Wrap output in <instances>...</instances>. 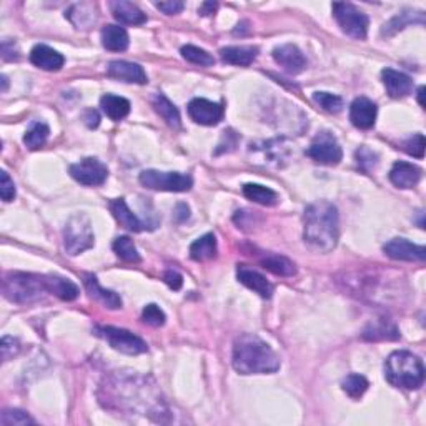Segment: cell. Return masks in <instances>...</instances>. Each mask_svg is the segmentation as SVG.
<instances>
[{"instance_id":"6da1fadb","label":"cell","mask_w":426,"mask_h":426,"mask_svg":"<svg viewBox=\"0 0 426 426\" xmlns=\"http://www.w3.org/2000/svg\"><path fill=\"white\" fill-rule=\"evenodd\" d=\"M303 221V240L310 250L328 253L337 247L340 237L338 210L332 202L318 200L308 205Z\"/></svg>"},{"instance_id":"7a4b0ae2","label":"cell","mask_w":426,"mask_h":426,"mask_svg":"<svg viewBox=\"0 0 426 426\" xmlns=\"http://www.w3.org/2000/svg\"><path fill=\"white\" fill-rule=\"evenodd\" d=\"M232 365L242 375L275 373L280 368V358L260 337L243 333L233 343Z\"/></svg>"},{"instance_id":"3957f363","label":"cell","mask_w":426,"mask_h":426,"mask_svg":"<svg viewBox=\"0 0 426 426\" xmlns=\"http://www.w3.org/2000/svg\"><path fill=\"white\" fill-rule=\"evenodd\" d=\"M388 383L403 389H418L425 382V366L410 351H393L385 363Z\"/></svg>"},{"instance_id":"277c9868","label":"cell","mask_w":426,"mask_h":426,"mask_svg":"<svg viewBox=\"0 0 426 426\" xmlns=\"http://www.w3.org/2000/svg\"><path fill=\"white\" fill-rule=\"evenodd\" d=\"M2 292L7 300L15 303H30L39 300L42 293L47 292V287H45L44 276L15 271V273L4 276Z\"/></svg>"},{"instance_id":"5b68a950","label":"cell","mask_w":426,"mask_h":426,"mask_svg":"<svg viewBox=\"0 0 426 426\" xmlns=\"http://www.w3.org/2000/svg\"><path fill=\"white\" fill-rule=\"evenodd\" d=\"M95 243L92 224L85 213H75L63 228V247L70 257L80 255Z\"/></svg>"},{"instance_id":"8992f818","label":"cell","mask_w":426,"mask_h":426,"mask_svg":"<svg viewBox=\"0 0 426 426\" xmlns=\"http://www.w3.org/2000/svg\"><path fill=\"white\" fill-rule=\"evenodd\" d=\"M332 8L333 17L347 35L358 40L366 39L370 20L365 12H361L360 8L348 2H335Z\"/></svg>"},{"instance_id":"52a82bcc","label":"cell","mask_w":426,"mask_h":426,"mask_svg":"<svg viewBox=\"0 0 426 426\" xmlns=\"http://www.w3.org/2000/svg\"><path fill=\"white\" fill-rule=\"evenodd\" d=\"M138 180L145 188L160 190V192H188L193 185L192 176L179 174V172L143 170Z\"/></svg>"},{"instance_id":"ba28073f","label":"cell","mask_w":426,"mask_h":426,"mask_svg":"<svg viewBox=\"0 0 426 426\" xmlns=\"http://www.w3.org/2000/svg\"><path fill=\"white\" fill-rule=\"evenodd\" d=\"M95 335L105 340L113 350L125 353V355H140L148 350L147 343L129 330L115 328V326H97Z\"/></svg>"},{"instance_id":"9c48e42d","label":"cell","mask_w":426,"mask_h":426,"mask_svg":"<svg viewBox=\"0 0 426 426\" xmlns=\"http://www.w3.org/2000/svg\"><path fill=\"white\" fill-rule=\"evenodd\" d=\"M306 155L321 165H338L343 158V152L337 137L325 130V132L315 135L308 147Z\"/></svg>"},{"instance_id":"30bf717a","label":"cell","mask_w":426,"mask_h":426,"mask_svg":"<svg viewBox=\"0 0 426 426\" xmlns=\"http://www.w3.org/2000/svg\"><path fill=\"white\" fill-rule=\"evenodd\" d=\"M70 175L85 187H98L107 180L108 169L98 158L87 157L70 167Z\"/></svg>"},{"instance_id":"8fae6325","label":"cell","mask_w":426,"mask_h":426,"mask_svg":"<svg viewBox=\"0 0 426 426\" xmlns=\"http://www.w3.org/2000/svg\"><path fill=\"white\" fill-rule=\"evenodd\" d=\"M290 145L287 138H275L269 140L264 143H255L250 145V153H255L258 160H264L265 165H273V167H282L290 157Z\"/></svg>"},{"instance_id":"7c38bea8","label":"cell","mask_w":426,"mask_h":426,"mask_svg":"<svg viewBox=\"0 0 426 426\" xmlns=\"http://www.w3.org/2000/svg\"><path fill=\"white\" fill-rule=\"evenodd\" d=\"M224 107L220 103L210 102L207 98H193L192 102L188 103V115L195 124L200 125H217L219 122L224 119Z\"/></svg>"},{"instance_id":"4fadbf2b","label":"cell","mask_w":426,"mask_h":426,"mask_svg":"<svg viewBox=\"0 0 426 426\" xmlns=\"http://www.w3.org/2000/svg\"><path fill=\"white\" fill-rule=\"evenodd\" d=\"M385 253L393 260L403 262H425L426 248L421 245L408 242L406 238H393L383 247Z\"/></svg>"},{"instance_id":"5bb4252c","label":"cell","mask_w":426,"mask_h":426,"mask_svg":"<svg viewBox=\"0 0 426 426\" xmlns=\"http://www.w3.org/2000/svg\"><path fill=\"white\" fill-rule=\"evenodd\" d=\"M107 75L113 80L129 82V84H147V74H145L143 67L134 62L125 60H115L107 65Z\"/></svg>"},{"instance_id":"9a60e30c","label":"cell","mask_w":426,"mask_h":426,"mask_svg":"<svg viewBox=\"0 0 426 426\" xmlns=\"http://www.w3.org/2000/svg\"><path fill=\"white\" fill-rule=\"evenodd\" d=\"M273 58L278 65H282L283 69L288 72V74H300L306 67L305 56H303L300 49L293 44H285L280 45V47H275Z\"/></svg>"},{"instance_id":"2e32d148","label":"cell","mask_w":426,"mask_h":426,"mask_svg":"<svg viewBox=\"0 0 426 426\" xmlns=\"http://www.w3.org/2000/svg\"><path fill=\"white\" fill-rule=\"evenodd\" d=\"M376 113H378V108L370 98L358 97L350 107V120L356 129L370 130L373 129L376 122Z\"/></svg>"},{"instance_id":"e0dca14e","label":"cell","mask_w":426,"mask_h":426,"mask_svg":"<svg viewBox=\"0 0 426 426\" xmlns=\"http://www.w3.org/2000/svg\"><path fill=\"white\" fill-rule=\"evenodd\" d=\"M108 208H110L113 219L119 221L124 228L130 230V232H143V230L148 228V226L130 210L124 198H113V200L108 202Z\"/></svg>"},{"instance_id":"ac0fdd59","label":"cell","mask_w":426,"mask_h":426,"mask_svg":"<svg viewBox=\"0 0 426 426\" xmlns=\"http://www.w3.org/2000/svg\"><path fill=\"white\" fill-rule=\"evenodd\" d=\"M84 285H85V288H87V293L90 295V298H93V300L102 303L103 306L110 308V310H119V308H122V298L119 297V295H117L115 292H112V290L102 288L95 275L85 273Z\"/></svg>"},{"instance_id":"d6986e66","label":"cell","mask_w":426,"mask_h":426,"mask_svg":"<svg viewBox=\"0 0 426 426\" xmlns=\"http://www.w3.org/2000/svg\"><path fill=\"white\" fill-rule=\"evenodd\" d=\"M382 79L385 87H387V92L392 98H403L406 95H410L411 90H413V80L406 74H403V72L385 69L382 72Z\"/></svg>"},{"instance_id":"ffe728a7","label":"cell","mask_w":426,"mask_h":426,"mask_svg":"<svg viewBox=\"0 0 426 426\" xmlns=\"http://www.w3.org/2000/svg\"><path fill=\"white\" fill-rule=\"evenodd\" d=\"M237 278L240 283H243L247 288L253 290V292L260 295L262 298H271V295H273V285H271L264 275L258 273L255 270L248 269V266L245 265L238 266Z\"/></svg>"},{"instance_id":"44dd1931","label":"cell","mask_w":426,"mask_h":426,"mask_svg":"<svg viewBox=\"0 0 426 426\" xmlns=\"http://www.w3.org/2000/svg\"><path fill=\"white\" fill-rule=\"evenodd\" d=\"M389 180L398 188H413L421 180V170L413 163L396 162L389 170Z\"/></svg>"},{"instance_id":"7402d4cb","label":"cell","mask_w":426,"mask_h":426,"mask_svg":"<svg viewBox=\"0 0 426 426\" xmlns=\"http://www.w3.org/2000/svg\"><path fill=\"white\" fill-rule=\"evenodd\" d=\"M30 62L42 70L57 72L63 67L65 58H63L62 53L53 51L49 45H35L30 52Z\"/></svg>"},{"instance_id":"603a6c76","label":"cell","mask_w":426,"mask_h":426,"mask_svg":"<svg viewBox=\"0 0 426 426\" xmlns=\"http://www.w3.org/2000/svg\"><path fill=\"white\" fill-rule=\"evenodd\" d=\"M112 13L120 24L125 25H142L147 22V15L140 11V8L132 2L127 0H117V2L110 4Z\"/></svg>"},{"instance_id":"cb8c5ba5","label":"cell","mask_w":426,"mask_h":426,"mask_svg":"<svg viewBox=\"0 0 426 426\" xmlns=\"http://www.w3.org/2000/svg\"><path fill=\"white\" fill-rule=\"evenodd\" d=\"M45 287L47 292L56 295L57 298H60L63 302H72L79 297L80 290L74 282H70L69 278H63L58 275H45Z\"/></svg>"},{"instance_id":"d4e9b609","label":"cell","mask_w":426,"mask_h":426,"mask_svg":"<svg viewBox=\"0 0 426 426\" xmlns=\"http://www.w3.org/2000/svg\"><path fill=\"white\" fill-rule=\"evenodd\" d=\"M258 56V49L257 47H245V45H240V47H225L220 51V57L225 63H230V65H238V67H248L255 62V58Z\"/></svg>"},{"instance_id":"484cf974","label":"cell","mask_w":426,"mask_h":426,"mask_svg":"<svg viewBox=\"0 0 426 426\" xmlns=\"http://www.w3.org/2000/svg\"><path fill=\"white\" fill-rule=\"evenodd\" d=\"M130 39L124 27L107 25L102 29V45L107 51L124 52L129 49Z\"/></svg>"},{"instance_id":"4316f807","label":"cell","mask_w":426,"mask_h":426,"mask_svg":"<svg viewBox=\"0 0 426 426\" xmlns=\"http://www.w3.org/2000/svg\"><path fill=\"white\" fill-rule=\"evenodd\" d=\"M410 24H420L425 25V13L420 11H403L398 13V15L393 17L388 24L383 25L382 29V35H387V37H392L395 35L396 32H400L405 29L406 25Z\"/></svg>"},{"instance_id":"83f0119b","label":"cell","mask_w":426,"mask_h":426,"mask_svg":"<svg viewBox=\"0 0 426 426\" xmlns=\"http://www.w3.org/2000/svg\"><path fill=\"white\" fill-rule=\"evenodd\" d=\"M101 107L108 119L119 122L130 113V102L119 95L107 93L101 98Z\"/></svg>"},{"instance_id":"f1b7e54d","label":"cell","mask_w":426,"mask_h":426,"mask_svg":"<svg viewBox=\"0 0 426 426\" xmlns=\"http://www.w3.org/2000/svg\"><path fill=\"white\" fill-rule=\"evenodd\" d=\"M152 105L158 115L165 120V124L172 127V129H180V127H182V119H180L179 108H176L165 95L157 93L155 97H153Z\"/></svg>"},{"instance_id":"f546056e","label":"cell","mask_w":426,"mask_h":426,"mask_svg":"<svg viewBox=\"0 0 426 426\" xmlns=\"http://www.w3.org/2000/svg\"><path fill=\"white\" fill-rule=\"evenodd\" d=\"M190 257L195 262H207L217 257V238L213 233H207L190 245Z\"/></svg>"},{"instance_id":"4dcf8cb0","label":"cell","mask_w":426,"mask_h":426,"mask_svg":"<svg viewBox=\"0 0 426 426\" xmlns=\"http://www.w3.org/2000/svg\"><path fill=\"white\" fill-rule=\"evenodd\" d=\"M65 17L77 29H90L95 24V20H97V13H95L93 6H90V4L72 6L70 11L65 13Z\"/></svg>"},{"instance_id":"1f68e13d","label":"cell","mask_w":426,"mask_h":426,"mask_svg":"<svg viewBox=\"0 0 426 426\" xmlns=\"http://www.w3.org/2000/svg\"><path fill=\"white\" fill-rule=\"evenodd\" d=\"M243 195L248 198V200L260 203V205L265 207H273L280 200L278 193L273 192V190L269 187H264V185H258V183L243 185Z\"/></svg>"},{"instance_id":"d6a6232c","label":"cell","mask_w":426,"mask_h":426,"mask_svg":"<svg viewBox=\"0 0 426 426\" xmlns=\"http://www.w3.org/2000/svg\"><path fill=\"white\" fill-rule=\"evenodd\" d=\"M260 265L265 270L271 271V273L280 275V276H293L297 273V266L292 260H288L283 255H275V253H269L260 260Z\"/></svg>"},{"instance_id":"836d02e7","label":"cell","mask_w":426,"mask_h":426,"mask_svg":"<svg viewBox=\"0 0 426 426\" xmlns=\"http://www.w3.org/2000/svg\"><path fill=\"white\" fill-rule=\"evenodd\" d=\"M49 134H51L49 125H45L44 122H35V124H32L30 129L27 130L24 143L30 148V150H39V148L47 142Z\"/></svg>"},{"instance_id":"e575fe53","label":"cell","mask_w":426,"mask_h":426,"mask_svg":"<svg viewBox=\"0 0 426 426\" xmlns=\"http://www.w3.org/2000/svg\"><path fill=\"white\" fill-rule=\"evenodd\" d=\"M112 248H113V252H115L117 255L122 258V260L129 262V264H138L140 262V253L130 237L115 238Z\"/></svg>"},{"instance_id":"d590c367","label":"cell","mask_w":426,"mask_h":426,"mask_svg":"<svg viewBox=\"0 0 426 426\" xmlns=\"http://www.w3.org/2000/svg\"><path fill=\"white\" fill-rule=\"evenodd\" d=\"M342 387H343V392H345L350 398H360L365 395V392L368 389L370 383L363 375L351 373V375H348L345 380H343Z\"/></svg>"},{"instance_id":"8d00e7d4","label":"cell","mask_w":426,"mask_h":426,"mask_svg":"<svg viewBox=\"0 0 426 426\" xmlns=\"http://www.w3.org/2000/svg\"><path fill=\"white\" fill-rule=\"evenodd\" d=\"M365 338L368 340H396L400 338V333L393 325H388L387 321H378V323H371L363 333Z\"/></svg>"},{"instance_id":"74e56055","label":"cell","mask_w":426,"mask_h":426,"mask_svg":"<svg viewBox=\"0 0 426 426\" xmlns=\"http://www.w3.org/2000/svg\"><path fill=\"white\" fill-rule=\"evenodd\" d=\"M182 57L185 60H188L190 63H195V65L200 67H212L215 63V58L210 56L207 51L203 49L195 47V45H183L182 47Z\"/></svg>"},{"instance_id":"f35d334b","label":"cell","mask_w":426,"mask_h":426,"mask_svg":"<svg viewBox=\"0 0 426 426\" xmlns=\"http://www.w3.org/2000/svg\"><path fill=\"white\" fill-rule=\"evenodd\" d=\"M314 102L328 113H338L343 108V98L330 92H315Z\"/></svg>"},{"instance_id":"ab89813d","label":"cell","mask_w":426,"mask_h":426,"mask_svg":"<svg viewBox=\"0 0 426 426\" xmlns=\"http://www.w3.org/2000/svg\"><path fill=\"white\" fill-rule=\"evenodd\" d=\"M0 423L4 426H22V425H34L35 420H32L25 411L22 410H4Z\"/></svg>"},{"instance_id":"60d3db41","label":"cell","mask_w":426,"mask_h":426,"mask_svg":"<svg viewBox=\"0 0 426 426\" xmlns=\"http://www.w3.org/2000/svg\"><path fill=\"white\" fill-rule=\"evenodd\" d=\"M142 320L150 326H162V325H165L167 316L160 310V306L155 305V303H150V305H147L143 308Z\"/></svg>"},{"instance_id":"b9f144b4","label":"cell","mask_w":426,"mask_h":426,"mask_svg":"<svg viewBox=\"0 0 426 426\" xmlns=\"http://www.w3.org/2000/svg\"><path fill=\"white\" fill-rule=\"evenodd\" d=\"M405 150L410 155L416 158H423L425 155V137L421 134L413 135L411 138H408L405 142Z\"/></svg>"},{"instance_id":"7bdbcfd3","label":"cell","mask_w":426,"mask_h":426,"mask_svg":"<svg viewBox=\"0 0 426 426\" xmlns=\"http://www.w3.org/2000/svg\"><path fill=\"white\" fill-rule=\"evenodd\" d=\"M0 195L4 202H12L15 197V185L6 170L0 172Z\"/></svg>"},{"instance_id":"ee69618b","label":"cell","mask_w":426,"mask_h":426,"mask_svg":"<svg viewBox=\"0 0 426 426\" xmlns=\"http://www.w3.org/2000/svg\"><path fill=\"white\" fill-rule=\"evenodd\" d=\"M20 350L19 340L13 337H4L2 343H0V351H2V360L8 361L13 358Z\"/></svg>"},{"instance_id":"f6af8a7d","label":"cell","mask_w":426,"mask_h":426,"mask_svg":"<svg viewBox=\"0 0 426 426\" xmlns=\"http://www.w3.org/2000/svg\"><path fill=\"white\" fill-rule=\"evenodd\" d=\"M238 143V135L233 132V130H225L224 135H221V140L219 143V148H217L215 155H220L224 152H232L235 150Z\"/></svg>"},{"instance_id":"bcb514c9","label":"cell","mask_w":426,"mask_h":426,"mask_svg":"<svg viewBox=\"0 0 426 426\" xmlns=\"http://www.w3.org/2000/svg\"><path fill=\"white\" fill-rule=\"evenodd\" d=\"M356 160L358 165H361L366 170V163H368V170L371 167L376 165V162H378V155H376L375 152H371L370 148L361 147L360 150H356Z\"/></svg>"},{"instance_id":"7dc6e473","label":"cell","mask_w":426,"mask_h":426,"mask_svg":"<svg viewBox=\"0 0 426 426\" xmlns=\"http://www.w3.org/2000/svg\"><path fill=\"white\" fill-rule=\"evenodd\" d=\"M157 8H160L163 13L167 15H174V13H179L183 11V2L180 0H170V2H157L155 4Z\"/></svg>"},{"instance_id":"c3c4849f","label":"cell","mask_w":426,"mask_h":426,"mask_svg":"<svg viewBox=\"0 0 426 426\" xmlns=\"http://www.w3.org/2000/svg\"><path fill=\"white\" fill-rule=\"evenodd\" d=\"M163 280H165V283L169 285L172 290H180L183 285L182 275L175 270H167L165 275H163Z\"/></svg>"},{"instance_id":"681fc988","label":"cell","mask_w":426,"mask_h":426,"mask_svg":"<svg viewBox=\"0 0 426 426\" xmlns=\"http://www.w3.org/2000/svg\"><path fill=\"white\" fill-rule=\"evenodd\" d=\"M2 58L4 60H17L19 58V51L13 40H4L2 42Z\"/></svg>"},{"instance_id":"f907efd6","label":"cell","mask_w":426,"mask_h":426,"mask_svg":"<svg viewBox=\"0 0 426 426\" xmlns=\"http://www.w3.org/2000/svg\"><path fill=\"white\" fill-rule=\"evenodd\" d=\"M190 217V208L185 205V203H179L175 208V220L179 221V224H182Z\"/></svg>"},{"instance_id":"816d5d0a","label":"cell","mask_w":426,"mask_h":426,"mask_svg":"<svg viewBox=\"0 0 426 426\" xmlns=\"http://www.w3.org/2000/svg\"><path fill=\"white\" fill-rule=\"evenodd\" d=\"M84 120H85V124L90 127V129H95V127H98V124H101V117H98L97 110H87V112H85Z\"/></svg>"},{"instance_id":"f5cc1de1","label":"cell","mask_w":426,"mask_h":426,"mask_svg":"<svg viewBox=\"0 0 426 426\" xmlns=\"http://www.w3.org/2000/svg\"><path fill=\"white\" fill-rule=\"evenodd\" d=\"M217 8H219V4L217 2H205L198 8V13H200V15H212Z\"/></svg>"},{"instance_id":"db71d44e","label":"cell","mask_w":426,"mask_h":426,"mask_svg":"<svg viewBox=\"0 0 426 426\" xmlns=\"http://www.w3.org/2000/svg\"><path fill=\"white\" fill-rule=\"evenodd\" d=\"M423 95H425V87H420V89H418V102H420V105H421V107H425Z\"/></svg>"},{"instance_id":"11a10c76","label":"cell","mask_w":426,"mask_h":426,"mask_svg":"<svg viewBox=\"0 0 426 426\" xmlns=\"http://www.w3.org/2000/svg\"><path fill=\"white\" fill-rule=\"evenodd\" d=\"M7 85H8V80L6 75H2V92H6L7 90Z\"/></svg>"}]
</instances>
